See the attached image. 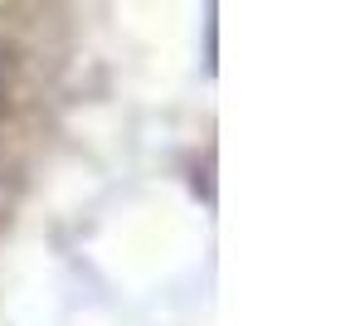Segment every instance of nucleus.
I'll list each match as a JSON object with an SVG mask.
<instances>
[{"mask_svg":"<svg viewBox=\"0 0 350 326\" xmlns=\"http://www.w3.org/2000/svg\"><path fill=\"white\" fill-rule=\"evenodd\" d=\"M0 112H5V83H0Z\"/></svg>","mask_w":350,"mask_h":326,"instance_id":"nucleus-1","label":"nucleus"}]
</instances>
